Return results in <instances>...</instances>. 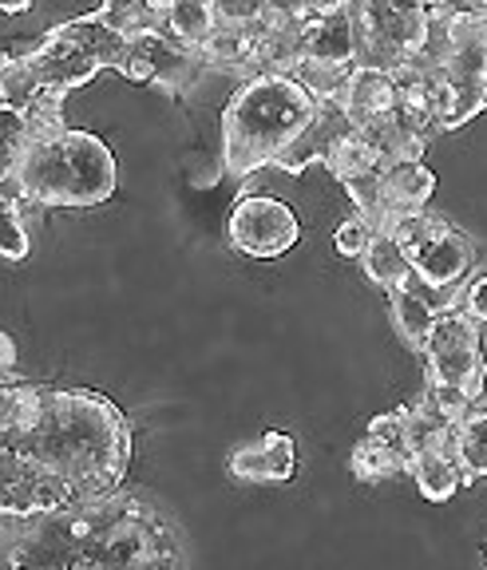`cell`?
<instances>
[{"label": "cell", "instance_id": "obj_1", "mask_svg": "<svg viewBox=\"0 0 487 570\" xmlns=\"http://www.w3.org/2000/svg\"><path fill=\"white\" fill-rule=\"evenodd\" d=\"M132 424L91 389L4 381L0 389V511L9 523L84 508L124 488Z\"/></svg>", "mask_w": 487, "mask_h": 570}, {"label": "cell", "instance_id": "obj_2", "mask_svg": "<svg viewBox=\"0 0 487 570\" xmlns=\"http://www.w3.org/2000/svg\"><path fill=\"white\" fill-rule=\"evenodd\" d=\"M321 111L298 76H257L222 107V167L246 178L270 167Z\"/></svg>", "mask_w": 487, "mask_h": 570}, {"label": "cell", "instance_id": "obj_3", "mask_svg": "<svg viewBox=\"0 0 487 570\" xmlns=\"http://www.w3.org/2000/svg\"><path fill=\"white\" fill-rule=\"evenodd\" d=\"M36 206H99L116 195V155L96 131L71 127L68 135L32 142L12 167Z\"/></svg>", "mask_w": 487, "mask_h": 570}, {"label": "cell", "instance_id": "obj_4", "mask_svg": "<svg viewBox=\"0 0 487 570\" xmlns=\"http://www.w3.org/2000/svg\"><path fill=\"white\" fill-rule=\"evenodd\" d=\"M127 52V40L119 32H111L107 24H99L96 17L68 20V24L48 28L20 60L32 68V76L45 88L76 91L88 80H96L104 68H119Z\"/></svg>", "mask_w": 487, "mask_h": 570}, {"label": "cell", "instance_id": "obj_5", "mask_svg": "<svg viewBox=\"0 0 487 570\" xmlns=\"http://www.w3.org/2000/svg\"><path fill=\"white\" fill-rule=\"evenodd\" d=\"M99 527H104L99 499H91L84 508L28 519L25 531H12L9 543H4L9 567L12 570H96Z\"/></svg>", "mask_w": 487, "mask_h": 570}, {"label": "cell", "instance_id": "obj_6", "mask_svg": "<svg viewBox=\"0 0 487 570\" xmlns=\"http://www.w3.org/2000/svg\"><path fill=\"white\" fill-rule=\"evenodd\" d=\"M99 508H104V527H99L96 570H175L171 531L147 503L111 491L99 499Z\"/></svg>", "mask_w": 487, "mask_h": 570}, {"label": "cell", "instance_id": "obj_7", "mask_svg": "<svg viewBox=\"0 0 487 570\" xmlns=\"http://www.w3.org/2000/svg\"><path fill=\"white\" fill-rule=\"evenodd\" d=\"M428 356V384H452L464 389L471 401L484 396L487 361L479 345V321H471L464 309H448L436 321V333L425 348Z\"/></svg>", "mask_w": 487, "mask_h": 570}, {"label": "cell", "instance_id": "obj_8", "mask_svg": "<svg viewBox=\"0 0 487 570\" xmlns=\"http://www.w3.org/2000/svg\"><path fill=\"white\" fill-rule=\"evenodd\" d=\"M226 238L238 254L257 262H270V258H282L298 246L302 238V223H298V214H293L290 203L282 198H270V195H246L234 203L231 210V223H226Z\"/></svg>", "mask_w": 487, "mask_h": 570}, {"label": "cell", "instance_id": "obj_9", "mask_svg": "<svg viewBox=\"0 0 487 570\" xmlns=\"http://www.w3.org/2000/svg\"><path fill=\"white\" fill-rule=\"evenodd\" d=\"M116 71L135 83H163L167 91H191L211 68H206L203 48L183 45L171 32H155L127 40V52Z\"/></svg>", "mask_w": 487, "mask_h": 570}, {"label": "cell", "instance_id": "obj_10", "mask_svg": "<svg viewBox=\"0 0 487 570\" xmlns=\"http://www.w3.org/2000/svg\"><path fill=\"white\" fill-rule=\"evenodd\" d=\"M408 262H412V274L420 282L436 285V289H456L471 274V246L456 226H448L436 214L432 230L408 249Z\"/></svg>", "mask_w": 487, "mask_h": 570}, {"label": "cell", "instance_id": "obj_11", "mask_svg": "<svg viewBox=\"0 0 487 570\" xmlns=\"http://www.w3.org/2000/svg\"><path fill=\"white\" fill-rule=\"evenodd\" d=\"M452 294L456 289H436V285L420 282L417 274L389 294L392 325H397V333L405 337V345L412 348V353H425L428 348V341H432V333H436V321L452 309Z\"/></svg>", "mask_w": 487, "mask_h": 570}, {"label": "cell", "instance_id": "obj_12", "mask_svg": "<svg viewBox=\"0 0 487 570\" xmlns=\"http://www.w3.org/2000/svg\"><path fill=\"white\" fill-rule=\"evenodd\" d=\"M349 131H357V124L345 116V107L321 104V111L302 127V135H298V139L274 159V167L285 170V175H302V170L313 167V163H325L329 151H333Z\"/></svg>", "mask_w": 487, "mask_h": 570}, {"label": "cell", "instance_id": "obj_13", "mask_svg": "<svg viewBox=\"0 0 487 570\" xmlns=\"http://www.w3.org/2000/svg\"><path fill=\"white\" fill-rule=\"evenodd\" d=\"M298 472V448L290 432H266L257 444H242L231 452V475L242 483H290Z\"/></svg>", "mask_w": 487, "mask_h": 570}, {"label": "cell", "instance_id": "obj_14", "mask_svg": "<svg viewBox=\"0 0 487 570\" xmlns=\"http://www.w3.org/2000/svg\"><path fill=\"white\" fill-rule=\"evenodd\" d=\"M397 99H400V88L392 80V71L384 68H361L357 63L353 80H349V91H345V116L353 119L357 127H372L389 119L397 111Z\"/></svg>", "mask_w": 487, "mask_h": 570}, {"label": "cell", "instance_id": "obj_15", "mask_svg": "<svg viewBox=\"0 0 487 570\" xmlns=\"http://www.w3.org/2000/svg\"><path fill=\"white\" fill-rule=\"evenodd\" d=\"M432 190H436V175L425 159L420 163H392V167H384V203H389L392 223L405 218V214L428 210Z\"/></svg>", "mask_w": 487, "mask_h": 570}, {"label": "cell", "instance_id": "obj_16", "mask_svg": "<svg viewBox=\"0 0 487 570\" xmlns=\"http://www.w3.org/2000/svg\"><path fill=\"white\" fill-rule=\"evenodd\" d=\"M203 56L211 71H226V76H234L242 83L266 76V63H262V48H257L254 32H214L203 45Z\"/></svg>", "mask_w": 487, "mask_h": 570}, {"label": "cell", "instance_id": "obj_17", "mask_svg": "<svg viewBox=\"0 0 487 570\" xmlns=\"http://www.w3.org/2000/svg\"><path fill=\"white\" fill-rule=\"evenodd\" d=\"M91 17L111 28V32H119L124 40L167 32V12L155 9V0H104Z\"/></svg>", "mask_w": 487, "mask_h": 570}, {"label": "cell", "instance_id": "obj_18", "mask_svg": "<svg viewBox=\"0 0 487 570\" xmlns=\"http://www.w3.org/2000/svg\"><path fill=\"white\" fill-rule=\"evenodd\" d=\"M408 475L417 480L420 495L432 499V503H448V499L468 483L460 460H456V455H444V452H417L412 463H408Z\"/></svg>", "mask_w": 487, "mask_h": 570}, {"label": "cell", "instance_id": "obj_19", "mask_svg": "<svg viewBox=\"0 0 487 570\" xmlns=\"http://www.w3.org/2000/svg\"><path fill=\"white\" fill-rule=\"evenodd\" d=\"M305 60H357V28L349 4L305 28Z\"/></svg>", "mask_w": 487, "mask_h": 570}, {"label": "cell", "instance_id": "obj_20", "mask_svg": "<svg viewBox=\"0 0 487 570\" xmlns=\"http://www.w3.org/2000/svg\"><path fill=\"white\" fill-rule=\"evenodd\" d=\"M436 104V131H456V127L471 124L487 107V88L484 80L476 83H444V88L432 91Z\"/></svg>", "mask_w": 487, "mask_h": 570}, {"label": "cell", "instance_id": "obj_21", "mask_svg": "<svg viewBox=\"0 0 487 570\" xmlns=\"http://www.w3.org/2000/svg\"><path fill=\"white\" fill-rule=\"evenodd\" d=\"M325 167L333 170L337 183H349V178H357V175L381 170L384 167V155H381V147H377V139H372L364 127H357V131H349L345 139H341L333 151H329Z\"/></svg>", "mask_w": 487, "mask_h": 570}, {"label": "cell", "instance_id": "obj_22", "mask_svg": "<svg viewBox=\"0 0 487 570\" xmlns=\"http://www.w3.org/2000/svg\"><path fill=\"white\" fill-rule=\"evenodd\" d=\"M408 455L397 452V448L381 444V440L372 436H361L349 452V472L364 483H381V480H392V475H405L408 472Z\"/></svg>", "mask_w": 487, "mask_h": 570}, {"label": "cell", "instance_id": "obj_23", "mask_svg": "<svg viewBox=\"0 0 487 570\" xmlns=\"http://www.w3.org/2000/svg\"><path fill=\"white\" fill-rule=\"evenodd\" d=\"M364 131L377 139V147H381L384 167H392V163H420L425 159L428 135H420L417 127H408L397 111H392L389 119H381V124L364 127Z\"/></svg>", "mask_w": 487, "mask_h": 570}, {"label": "cell", "instance_id": "obj_24", "mask_svg": "<svg viewBox=\"0 0 487 570\" xmlns=\"http://www.w3.org/2000/svg\"><path fill=\"white\" fill-rule=\"evenodd\" d=\"M361 266H364V274H369V282L381 285L384 294L400 289V285L412 277V262H408V254L389 238V234H377V238H372V246L361 258Z\"/></svg>", "mask_w": 487, "mask_h": 570}, {"label": "cell", "instance_id": "obj_25", "mask_svg": "<svg viewBox=\"0 0 487 570\" xmlns=\"http://www.w3.org/2000/svg\"><path fill=\"white\" fill-rule=\"evenodd\" d=\"M357 60H305L298 68V80L310 88L318 104H345L349 80H353Z\"/></svg>", "mask_w": 487, "mask_h": 570}, {"label": "cell", "instance_id": "obj_26", "mask_svg": "<svg viewBox=\"0 0 487 570\" xmlns=\"http://www.w3.org/2000/svg\"><path fill=\"white\" fill-rule=\"evenodd\" d=\"M167 32L175 40L191 48H203L218 28H214V12H211V0H178L175 9L167 17Z\"/></svg>", "mask_w": 487, "mask_h": 570}, {"label": "cell", "instance_id": "obj_27", "mask_svg": "<svg viewBox=\"0 0 487 570\" xmlns=\"http://www.w3.org/2000/svg\"><path fill=\"white\" fill-rule=\"evenodd\" d=\"M64 96H68V91H60V88H40L32 104L25 107V119H28V131H32V142L60 139V135L71 131V127L64 124Z\"/></svg>", "mask_w": 487, "mask_h": 570}, {"label": "cell", "instance_id": "obj_28", "mask_svg": "<svg viewBox=\"0 0 487 570\" xmlns=\"http://www.w3.org/2000/svg\"><path fill=\"white\" fill-rule=\"evenodd\" d=\"M456 460L468 480H487V412H471L456 428Z\"/></svg>", "mask_w": 487, "mask_h": 570}, {"label": "cell", "instance_id": "obj_29", "mask_svg": "<svg viewBox=\"0 0 487 570\" xmlns=\"http://www.w3.org/2000/svg\"><path fill=\"white\" fill-rule=\"evenodd\" d=\"M40 88H45V83L36 80L32 68H28L20 56H9V60H4V68H0V107H17V111H25Z\"/></svg>", "mask_w": 487, "mask_h": 570}, {"label": "cell", "instance_id": "obj_30", "mask_svg": "<svg viewBox=\"0 0 487 570\" xmlns=\"http://www.w3.org/2000/svg\"><path fill=\"white\" fill-rule=\"evenodd\" d=\"M425 404L436 412L440 420H448L452 428H460L464 420L471 416V396L464 389H452V384H428V392H425Z\"/></svg>", "mask_w": 487, "mask_h": 570}, {"label": "cell", "instance_id": "obj_31", "mask_svg": "<svg viewBox=\"0 0 487 570\" xmlns=\"http://www.w3.org/2000/svg\"><path fill=\"white\" fill-rule=\"evenodd\" d=\"M372 238H377V230H372L369 218H364V214H353V218H345V223L337 226L333 249L341 254V258H357V262H361L364 254H369Z\"/></svg>", "mask_w": 487, "mask_h": 570}, {"label": "cell", "instance_id": "obj_32", "mask_svg": "<svg viewBox=\"0 0 487 570\" xmlns=\"http://www.w3.org/2000/svg\"><path fill=\"white\" fill-rule=\"evenodd\" d=\"M364 436L381 440V444L397 448L412 460V444H408V409H392V412H381V416L369 420V432Z\"/></svg>", "mask_w": 487, "mask_h": 570}, {"label": "cell", "instance_id": "obj_33", "mask_svg": "<svg viewBox=\"0 0 487 570\" xmlns=\"http://www.w3.org/2000/svg\"><path fill=\"white\" fill-rule=\"evenodd\" d=\"M0 223H4V242H0V254L9 262H25L32 254V238H28L25 214L20 206H4L0 203Z\"/></svg>", "mask_w": 487, "mask_h": 570}, {"label": "cell", "instance_id": "obj_34", "mask_svg": "<svg viewBox=\"0 0 487 570\" xmlns=\"http://www.w3.org/2000/svg\"><path fill=\"white\" fill-rule=\"evenodd\" d=\"M257 0H211L214 12V28L218 32H250L257 20Z\"/></svg>", "mask_w": 487, "mask_h": 570}, {"label": "cell", "instance_id": "obj_35", "mask_svg": "<svg viewBox=\"0 0 487 570\" xmlns=\"http://www.w3.org/2000/svg\"><path fill=\"white\" fill-rule=\"evenodd\" d=\"M464 313L479 325H487V274L484 277H471L468 282V294H464Z\"/></svg>", "mask_w": 487, "mask_h": 570}, {"label": "cell", "instance_id": "obj_36", "mask_svg": "<svg viewBox=\"0 0 487 570\" xmlns=\"http://www.w3.org/2000/svg\"><path fill=\"white\" fill-rule=\"evenodd\" d=\"M0 361H4V381H12V368H17V345H12V337L9 333H4V337H0Z\"/></svg>", "mask_w": 487, "mask_h": 570}, {"label": "cell", "instance_id": "obj_37", "mask_svg": "<svg viewBox=\"0 0 487 570\" xmlns=\"http://www.w3.org/2000/svg\"><path fill=\"white\" fill-rule=\"evenodd\" d=\"M0 9L9 12V17H17V12H28V9H32V0H0Z\"/></svg>", "mask_w": 487, "mask_h": 570}, {"label": "cell", "instance_id": "obj_38", "mask_svg": "<svg viewBox=\"0 0 487 570\" xmlns=\"http://www.w3.org/2000/svg\"><path fill=\"white\" fill-rule=\"evenodd\" d=\"M484 48H487V9H484Z\"/></svg>", "mask_w": 487, "mask_h": 570}, {"label": "cell", "instance_id": "obj_39", "mask_svg": "<svg viewBox=\"0 0 487 570\" xmlns=\"http://www.w3.org/2000/svg\"><path fill=\"white\" fill-rule=\"evenodd\" d=\"M484 570H487V554H484Z\"/></svg>", "mask_w": 487, "mask_h": 570}, {"label": "cell", "instance_id": "obj_40", "mask_svg": "<svg viewBox=\"0 0 487 570\" xmlns=\"http://www.w3.org/2000/svg\"><path fill=\"white\" fill-rule=\"evenodd\" d=\"M484 88H487V80H484Z\"/></svg>", "mask_w": 487, "mask_h": 570}]
</instances>
